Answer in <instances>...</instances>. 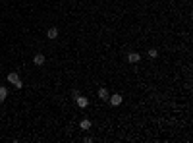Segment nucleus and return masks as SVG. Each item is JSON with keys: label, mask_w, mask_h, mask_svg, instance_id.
<instances>
[{"label": "nucleus", "mask_w": 193, "mask_h": 143, "mask_svg": "<svg viewBox=\"0 0 193 143\" xmlns=\"http://www.w3.org/2000/svg\"><path fill=\"white\" fill-rule=\"evenodd\" d=\"M8 81H10V83H14L16 87H21V85H23L21 79H19V75L16 74V72H10V74H8Z\"/></svg>", "instance_id": "nucleus-1"}, {"label": "nucleus", "mask_w": 193, "mask_h": 143, "mask_svg": "<svg viewBox=\"0 0 193 143\" xmlns=\"http://www.w3.org/2000/svg\"><path fill=\"white\" fill-rule=\"evenodd\" d=\"M108 99H110L112 106H120V105H122V95H112V97H108Z\"/></svg>", "instance_id": "nucleus-2"}, {"label": "nucleus", "mask_w": 193, "mask_h": 143, "mask_svg": "<svg viewBox=\"0 0 193 143\" xmlns=\"http://www.w3.org/2000/svg\"><path fill=\"white\" fill-rule=\"evenodd\" d=\"M128 60H129V62H131V64H137V62H139V60H141V56H139V54H137V52H131V54H129V56H128Z\"/></svg>", "instance_id": "nucleus-3"}, {"label": "nucleus", "mask_w": 193, "mask_h": 143, "mask_svg": "<svg viewBox=\"0 0 193 143\" xmlns=\"http://www.w3.org/2000/svg\"><path fill=\"white\" fill-rule=\"evenodd\" d=\"M75 99H77V105L81 106V108H85V106L89 105V101H87V99H85V97H81V95H77V97H75Z\"/></svg>", "instance_id": "nucleus-4"}, {"label": "nucleus", "mask_w": 193, "mask_h": 143, "mask_svg": "<svg viewBox=\"0 0 193 143\" xmlns=\"http://www.w3.org/2000/svg\"><path fill=\"white\" fill-rule=\"evenodd\" d=\"M46 37H48V39H56V37H58V29L50 27V29H48V33H46Z\"/></svg>", "instance_id": "nucleus-5"}, {"label": "nucleus", "mask_w": 193, "mask_h": 143, "mask_svg": "<svg viewBox=\"0 0 193 143\" xmlns=\"http://www.w3.org/2000/svg\"><path fill=\"white\" fill-rule=\"evenodd\" d=\"M33 62H35L37 66H43V64H45V56H43V54H37L35 58H33Z\"/></svg>", "instance_id": "nucleus-6"}, {"label": "nucleus", "mask_w": 193, "mask_h": 143, "mask_svg": "<svg viewBox=\"0 0 193 143\" xmlns=\"http://www.w3.org/2000/svg\"><path fill=\"white\" fill-rule=\"evenodd\" d=\"M99 97H101V99H108L110 95H108V91H106L104 87H101V89H99Z\"/></svg>", "instance_id": "nucleus-7"}, {"label": "nucleus", "mask_w": 193, "mask_h": 143, "mask_svg": "<svg viewBox=\"0 0 193 143\" xmlns=\"http://www.w3.org/2000/svg\"><path fill=\"white\" fill-rule=\"evenodd\" d=\"M6 97H8V89H6V87H0V102L4 101Z\"/></svg>", "instance_id": "nucleus-8"}, {"label": "nucleus", "mask_w": 193, "mask_h": 143, "mask_svg": "<svg viewBox=\"0 0 193 143\" xmlns=\"http://www.w3.org/2000/svg\"><path fill=\"white\" fill-rule=\"evenodd\" d=\"M81 128L83 129H89V128H91V122H89V120H81Z\"/></svg>", "instance_id": "nucleus-9"}, {"label": "nucleus", "mask_w": 193, "mask_h": 143, "mask_svg": "<svg viewBox=\"0 0 193 143\" xmlns=\"http://www.w3.org/2000/svg\"><path fill=\"white\" fill-rule=\"evenodd\" d=\"M156 54H158V52H156V51H155V48H151V51H149V56H151V58H155V56H156Z\"/></svg>", "instance_id": "nucleus-10"}]
</instances>
